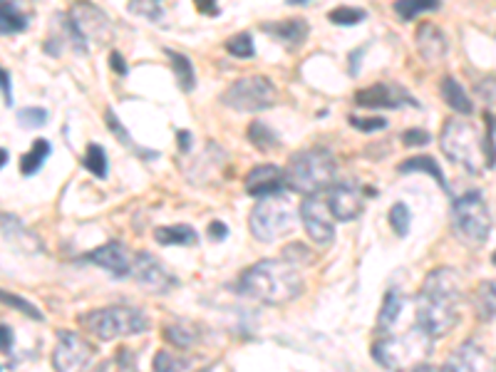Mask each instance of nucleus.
Instances as JSON below:
<instances>
[{"label": "nucleus", "instance_id": "obj_51", "mask_svg": "<svg viewBox=\"0 0 496 372\" xmlns=\"http://www.w3.org/2000/svg\"><path fill=\"white\" fill-rule=\"evenodd\" d=\"M290 5H296V3H308V0H288Z\"/></svg>", "mask_w": 496, "mask_h": 372}, {"label": "nucleus", "instance_id": "obj_33", "mask_svg": "<svg viewBox=\"0 0 496 372\" xmlns=\"http://www.w3.org/2000/svg\"><path fill=\"white\" fill-rule=\"evenodd\" d=\"M0 303H5V306H10V308L20 310L23 316H30V318L35 320H43V313L30 303V300L20 298V296H15V293H8V291H0Z\"/></svg>", "mask_w": 496, "mask_h": 372}, {"label": "nucleus", "instance_id": "obj_52", "mask_svg": "<svg viewBox=\"0 0 496 372\" xmlns=\"http://www.w3.org/2000/svg\"><path fill=\"white\" fill-rule=\"evenodd\" d=\"M491 261H494V266H496V251H494V256H491Z\"/></svg>", "mask_w": 496, "mask_h": 372}, {"label": "nucleus", "instance_id": "obj_38", "mask_svg": "<svg viewBox=\"0 0 496 372\" xmlns=\"http://www.w3.org/2000/svg\"><path fill=\"white\" fill-rule=\"evenodd\" d=\"M105 122H107V127L112 129V132H115V135H117L119 139H122V142H125L127 149H135V152H139V146H137L135 142H132V136L127 135L125 129H122V122H119L117 115H115L112 109H107V112H105Z\"/></svg>", "mask_w": 496, "mask_h": 372}, {"label": "nucleus", "instance_id": "obj_23", "mask_svg": "<svg viewBox=\"0 0 496 372\" xmlns=\"http://www.w3.org/2000/svg\"><path fill=\"white\" fill-rule=\"evenodd\" d=\"M442 97L444 102L450 105L454 112H460V115H471V100L467 90L461 87L460 82L454 80V77H444L442 80Z\"/></svg>", "mask_w": 496, "mask_h": 372}, {"label": "nucleus", "instance_id": "obj_34", "mask_svg": "<svg viewBox=\"0 0 496 372\" xmlns=\"http://www.w3.org/2000/svg\"><path fill=\"white\" fill-rule=\"evenodd\" d=\"M226 50L234 55V57H241V60L256 55V50H253V37L248 33H238L231 40H226Z\"/></svg>", "mask_w": 496, "mask_h": 372}, {"label": "nucleus", "instance_id": "obj_35", "mask_svg": "<svg viewBox=\"0 0 496 372\" xmlns=\"http://www.w3.org/2000/svg\"><path fill=\"white\" fill-rule=\"evenodd\" d=\"M410 221H412V216H410V209H407L402 201L390 209V226L395 228L397 236H407L410 234Z\"/></svg>", "mask_w": 496, "mask_h": 372}, {"label": "nucleus", "instance_id": "obj_16", "mask_svg": "<svg viewBox=\"0 0 496 372\" xmlns=\"http://www.w3.org/2000/svg\"><path fill=\"white\" fill-rule=\"evenodd\" d=\"M325 199H328V209L338 221H352L362 214V194L352 184H335Z\"/></svg>", "mask_w": 496, "mask_h": 372}, {"label": "nucleus", "instance_id": "obj_31", "mask_svg": "<svg viewBox=\"0 0 496 372\" xmlns=\"http://www.w3.org/2000/svg\"><path fill=\"white\" fill-rule=\"evenodd\" d=\"M248 139H251V145L256 146V149H261V152H268V149H276V146H278V135H276L268 125H261V122H253L251 127H248Z\"/></svg>", "mask_w": 496, "mask_h": 372}, {"label": "nucleus", "instance_id": "obj_29", "mask_svg": "<svg viewBox=\"0 0 496 372\" xmlns=\"http://www.w3.org/2000/svg\"><path fill=\"white\" fill-rule=\"evenodd\" d=\"M395 13L402 20H415L417 15L424 13H434L440 8V0H395Z\"/></svg>", "mask_w": 496, "mask_h": 372}, {"label": "nucleus", "instance_id": "obj_21", "mask_svg": "<svg viewBox=\"0 0 496 372\" xmlns=\"http://www.w3.org/2000/svg\"><path fill=\"white\" fill-rule=\"evenodd\" d=\"M154 238L162 246H197L198 236L197 231L187 224H177V226H159L154 231Z\"/></svg>", "mask_w": 496, "mask_h": 372}, {"label": "nucleus", "instance_id": "obj_7", "mask_svg": "<svg viewBox=\"0 0 496 372\" xmlns=\"http://www.w3.org/2000/svg\"><path fill=\"white\" fill-rule=\"evenodd\" d=\"M82 323L99 340H117V337L139 336L149 330V320L145 313L132 306H109V308L92 310L82 318Z\"/></svg>", "mask_w": 496, "mask_h": 372}, {"label": "nucleus", "instance_id": "obj_19", "mask_svg": "<svg viewBox=\"0 0 496 372\" xmlns=\"http://www.w3.org/2000/svg\"><path fill=\"white\" fill-rule=\"evenodd\" d=\"M415 40H417V53H420V57L427 60V63H440V60H444L447 53H450L447 35H444L440 27L432 25V23H424V25H420Z\"/></svg>", "mask_w": 496, "mask_h": 372}, {"label": "nucleus", "instance_id": "obj_43", "mask_svg": "<svg viewBox=\"0 0 496 372\" xmlns=\"http://www.w3.org/2000/svg\"><path fill=\"white\" fill-rule=\"evenodd\" d=\"M10 347H13V333L8 326H0V350L10 353Z\"/></svg>", "mask_w": 496, "mask_h": 372}, {"label": "nucleus", "instance_id": "obj_22", "mask_svg": "<svg viewBox=\"0 0 496 372\" xmlns=\"http://www.w3.org/2000/svg\"><path fill=\"white\" fill-rule=\"evenodd\" d=\"M30 15L20 13L10 0H0V35H18L27 27Z\"/></svg>", "mask_w": 496, "mask_h": 372}, {"label": "nucleus", "instance_id": "obj_11", "mask_svg": "<svg viewBox=\"0 0 496 372\" xmlns=\"http://www.w3.org/2000/svg\"><path fill=\"white\" fill-rule=\"evenodd\" d=\"M92 355H95V350L85 337L63 330L57 336V346H55L53 353L55 372H85L87 365H90Z\"/></svg>", "mask_w": 496, "mask_h": 372}, {"label": "nucleus", "instance_id": "obj_13", "mask_svg": "<svg viewBox=\"0 0 496 372\" xmlns=\"http://www.w3.org/2000/svg\"><path fill=\"white\" fill-rule=\"evenodd\" d=\"M129 276H132L142 288H147V291L152 293H167L177 286V278H174L172 273L167 271V268L149 254H135Z\"/></svg>", "mask_w": 496, "mask_h": 372}, {"label": "nucleus", "instance_id": "obj_9", "mask_svg": "<svg viewBox=\"0 0 496 372\" xmlns=\"http://www.w3.org/2000/svg\"><path fill=\"white\" fill-rule=\"evenodd\" d=\"M109 18L95 3L77 0L73 8L67 10V35L73 40L77 53H87L90 47L105 43L109 35Z\"/></svg>", "mask_w": 496, "mask_h": 372}, {"label": "nucleus", "instance_id": "obj_37", "mask_svg": "<svg viewBox=\"0 0 496 372\" xmlns=\"http://www.w3.org/2000/svg\"><path fill=\"white\" fill-rule=\"evenodd\" d=\"M18 122L23 125V127H30V129L43 127V125L47 122V112L43 107H27L18 115Z\"/></svg>", "mask_w": 496, "mask_h": 372}, {"label": "nucleus", "instance_id": "obj_49", "mask_svg": "<svg viewBox=\"0 0 496 372\" xmlns=\"http://www.w3.org/2000/svg\"><path fill=\"white\" fill-rule=\"evenodd\" d=\"M415 372H440V370H434L432 365H427V363H420L415 367Z\"/></svg>", "mask_w": 496, "mask_h": 372}, {"label": "nucleus", "instance_id": "obj_6", "mask_svg": "<svg viewBox=\"0 0 496 372\" xmlns=\"http://www.w3.org/2000/svg\"><path fill=\"white\" fill-rule=\"evenodd\" d=\"M298 214L283 194H273V196H266L261 199L251 211V218H248V226H251V234L258 241H278V238L288 236L290 231L296 228Z\"/></svg>", "mask_w": 496, "mask_h": 372}, {"label": "nucleus", "instance_id": "obj_48", "mask_svg": "<svg viewBox=\"0 0 496 372\" xmlns=\"http://www.w3.org/2000/svg\"><path fill=\"white\" fill-rule=\"evenodd\" d=\"M179 142H181V152H187L191 145V135H187V132H179Z\"/></svg>", "mask_w": 496, "mask_h": 372}, {"label": "nucleus", "instance_id": "obj_40", "mask_svg": "<svg viewBox=\"0 0 496 372\" xmlns=\"http://www.w3.org/2000/svg\"><path fill=\"white\" fill-rule=\"evenodd\" d=\"M479 97L489 105H496V77H487V80H481L477 85Z\"/></svg>", "mask_w": 496, "mask_h": 372}, {"label": "nucleus", "instance_id": "obj_20", "mask_svg": "<svg viewBox=\"0 0 496 372\" xmlns=\"http://www.w3.org/2000/svg\"><path fill=\"white\" fill-rule=\"evenodd\" d=\"M263 30L271 33L273 37H278L280 43H286V45H300L308 35V23L300 18H290L280 20V23H266Z\"/></svg>", "mask_w": 496, "mask_h": 372}, {"label": "nucleus", "instance_id": "obj_46", "mask_svg": "<svg viewBox=\"0 0 496 372\" xmlns=\"http://www.w3.org/2000/svg\"><path fill=\"white\" fill-rule=\"evenodd\" d=\"M10 3H13L20 13H25V15H30V13H33V5H35V0H10Z\"/></svg>", "mask_w": 496, "mask_h": 372}, {"label": "nucleus", "instance_id": "obj_4", "mask_svg": "<svg viewBox=\"0 0 496 372\" xmlns=\"http://www.w3.org/2000/svg\"><path fill=\"white\" fill-rule=\"evenodd\" d=\"M286 186L298 194H318L333 184L335 176V156L328 149H303L290 156L286 166Z\"/></svg>", "mask_w": 496, "mask_h": 372}, {"label": "nucleus", "instance_id": "obj_15", "mask_svg": "<svg viewBox=\"0 0 496 372\" xmlns=\"http://www.w3.org/2000/svg\"><path fill=\"white\" fill-rule=\"evenodd\" d=\"M85 261L105 268V271L115 273V276H129L132 271V261H135V254L127 248L125 244L119 241H109V244L99 246L97 251L85 256Z\"/></svg>", "mask_w": 496, "mask_h": 372}, {"label": "nucleus", "instance_id": "obj_39", "mask_svg": "<svg viewBox=\"0 0 496 372\" xmlns=\"http://www.w3.org/2000/svg\"><path fill=\"white\" fill-rule=\"evenodd\" d=\"M350 125L360 132H378L388 127V122L382 117H355V115L350 117Z\"/></svg>", "mask_w": 496, "mask_h": 372}, {"label": "nucleus", "instance_id": "obj_36", "mask_svg": "<svg viewBox=\"0 0 496 372\" xmlns=\"http://www.w3.org/2000/svg\"><path fill=\"white\" fill-rule=\"evenodd\" d=\"M330 23H335V25H343V27H350V25H358V23H362L365 20V10L360 8H335L330 15Z\"/></svg>", "mask_w": 496, "mask_h": 372}, {"label": "nucleus", "instance_id": "obj_1", "mask_svg": "<svg viewBox=\"0 0 496 372\" xmlns=\"http://www.w3.org/2000/svg\"><path fill=\"white\" fill-rule=\"evenodd\" d=\"M461 278L451 268H434L417 296V327L430 337H442L460 320Z\"/></svg>", "mask_w": 496, "mask_h": 372}, {"label": "nucleus", "instance_id": "obj_28", "mask_svg": "<svg viewBox=\"0 0 496 372\" xmlns=\"http://www.w3.org/2000/svg\"><path fill=\"white\" fill-rule=\"evenodd\" d=\"M402 306H405V298L400 296V291H390L388 296H385V303H382V310H380L378 316L380 330H390V327L395 326L397 318H400V313H402Z\"/></svg>", "mask_w": 496, "mask_h": 372}, {"label": "nucleus", "instance_id": "obj_50", "mask_svg": "<svg viewBox=\"0 0 496 372\" xmlns=\"http://www.w3.org/2000/svg\"><path fill=\"white\" fill-rule=\"evenodd\" d=\"M5 162H8V152H5V149H0V169L5 166Z\"/></svg>", "mask_w": 496, "mask_h": 372}, {"label": "nucleus", "instance_id": "obj_12", "mask_svg": "<svg viewBox=\"0 0 496 372\" xmlns=\"http://www.w3.org/2000/svg\"><path fill=\"white\" fill-rule=\"evenodd\" d=\"M300 218L306 226L308 236L313 238L318 246H330L335 238L333 214L328 209V199L323 194H310L300 206Z\"/></svg>", "mask_w": 496, "mask_h": 372}, {"label": "nucleus", "instance_id": "obj_41", "mask_svg": "<svg viewBox=\"0 0 496 372\" xmlns=\"http://www.w3.org/2000/svg\"><path fill=\"white\" fill-rule=\"evenodd\" d=\"M402 142H405L407 146H422L430 142V135H427V132H422V129H410V132H405V135H402Z\"/></svg>", "mask_w": 496, "mask_h": 372}, {"label": "nucleus", "instance_id": "obj_44", "mask_svg": "<svg viewBox=\"0 0 496 372\" xmlns=\"http://www.w3.org/2000/svg\"><path fill=\"white\" fill-rule=\"evenodd\" d=\"M197 8L204 13V15H218V5L217 0H194Z\"/></svg>", "mask_w": 496, "mask_h": 372}, {"label": "nucleus", "instance_id": "obj_25", "mask_svg": "<svg viewBox=\"0 0 496 372\" xmlns=\"http://www.w3.org/2000/svg\"><path fill=\"white\" fill-rule=\"evenodd\" d=\"M198 327L194 323H172V326H167L164 330V337L172 343V346L181 347V350H187V347L197 346L198 343Z\"/></svg>", "mask_w": 496, "mask_h": 372}, {"label": "nucleus", "instance_id": "obj_17", "mask_svg": "<svg viewBox=\"0 0 496 372\" xmlns=\"http://www.w3.org/2000/svg\"><path fill=\"white\" fill-rule=\"evenodd\" d=\"M283 186H286V176H283V172L276 164H258L246 176V191L251 196H261V199L280 194Z\"/></svg>", "mask_w": 496, "mask_h": 372}, {"label": "nucleus", "instance_id": "obj_27", "mask_svg": "<svg viewBox=\"0 0 496 372\" xmlns=\"http://www.w3.org/2000/svg\"><path fill=\"white\" fill-rule=\"evenodd\" d=\"M50 142L47 139H35V145L30 146V152H27L23 159H20V172L25 174V176H33V174L40 172V166L46 164V159L50 156Z\"/></svg>", "mask_w": 496, "mask_h": 372}, {"label": "nucleus", "instance_id": "obj_47", "mask_svg": "<svg viewBox=\"0 0 496 372\" xmlns=\"http://www.w3.org/2000/svg\"><path fill=\"white\" fill-rule=\"evenodd\" d=\"M112 65H115V70H117L119 75H125V73H127L125 63H122V57H119L117 53H112Z\"/></svg>", "mask_w": 496, "mask_h": 372}, {"label": "nucleus", "instance_id": "obj_2", "mask_svg": "<svg viewBox=\"0 0 496 372\" xmlns=\"http://www.w3.org/2000/svg\"><path fill=\"white\" fill-rule=\"evenodd\" d=\"M241 288L251 298L268 306H286L303 293V278L290 261H261L251 266L241 278Z\"/></svg>", "mask_w": 496, "mask_h": 372}, {"label": "nucleus", "instance_id": "obj_18", "mask_svg": "<svg viewBox=\"0 0 496 372\" xmlns=\"http://www.w3.org/2000/svg\"><path fill=\"white\" fill-rule=\"evenodd\" d=\"M440 372H494V367L489 363V355L484 353L477 343H464V346L440 367Z\"/></svg>", "mask_w": 496, "mask_h": 372}, {"label": "nucleus", "instance_id": "obj_45", "mask_svg": "<svg viewBox=\"0 0 496 372\" xmlns=\"http://www.w3.org/2000/svg\"><path fill=\"white\" fill-rule=\"evenodd\" d=\"M208 234L217 238V241H221V238H224L226 234H228V228H226L224 224H221V221H214V224L208 226Z\"/></svg>", "mask_w": 496, "mask_h": 372}, {"label": "nucleus", "instance_id": "obj_8", "mask_svg": "<svg viewBox=\"0 0 496 372\" xmlns=\"http://www.w3.org/2000/svg\"><path fill=\"white\" fill-rule=\"evenodd\" d=\"M430 340L432 337L427 336L422 327H412L405 336L388 337V340L378 343L372 347V355L388 370H405V367H412V365L417 367V365L427 360V355L432 350Z\"/></svg>", "mask_w": 496, "mask_h": 372}, {"label": "nucleus", "instance_id": "obj_24", "mask_svg": "<svg viewBox=\"0 0 496 372\" xmlns=\"http://www.w3.org/2000/svg\"><path fill=\"white\" fill-rule=\"evenodd\" d=\"M164 55L169 57V63H172V70H174V77H177V82H179V87L184 92H191L194 90V85H197V75H194V65H191L189 57H184V55L174 53V50H164Z\"/></svg>", "mask_w": 496, "mask_h": 372}, {"label": "nucleus", "instance_id": "obj_26", "mask_svg": "<svg viewBox=\"0 0 496 372\" xmlns=\"http://www.w3.org/2000/svg\"><path fill=\"white\" fill-rule=\"evenodd\" d=\"M474 306L481 320L496 318V281L479 283L477 293H474Z\"/></svg>", "mask_w": 496, "mask_h": 372}, {"label": "nucleus", "instance_id": "obj_10", "mask_svg": "<svg viewBox=\"0 0 496 372\" xmlns=\"http://www.w3.org/2000/svg\"><path fill=\"white\" fill-rule=\"evenodd\" d=\"M221 102L226 107L236 112H261V109L273 107L278 102V90L268 77L263 75H248L236 80L228 90L221 95Z\"/></svg>", "mask_w": 496, "mask_h": 372}, {"label": "nucleus", "instance_id": "obj_42", "mask_svg": "<svg viewBox=\"0 0 496 372\" xmlns=\"http://www.w3.org/2000/svg\"><path fill=\"white\" fill-rule=\"evenodd\" d=\"M0 92H3V97H5V105L13 107V87H10V75L0 67Z\"/></svg>", "mask_w": 496, "mask_h": 372}, {"label": "nucleus", "instance_id": "obj_5", "mask_svg": "<svg viewBox=\"0 0 496 372\" xmlns=\"http://www.w3.org/2000/svg\"><path fill=\"white\" fill-rule=\"evenodd\" d=\"M451 226L461 244L470 248H479L487 244L489 234H491V216H489V206L484 196L479 191H470L451 206Z\"/></svg>", "mask_w": 496, "mask_h": 372}, {"label": "nucleus", "instance_id": "obj_32", "mask_svg": "<svg viewBox=\"0 0 496 372\" xmlns=\"http://www.w3.org/2000/svg\"><path fill=\"white\" fill-rule=\"evenodd\" d=\"M85 169L90 174H95L97 179H105L107 176V155L99 145L87 146V155H85Z\"/></svg>", "mask_w": 496, "mask_h": 372}, {"label": "nucleus", "instance_id": "obj_14", "mask_svg": "<svg viewBox=\"0 0 496 372\" xmlns=\"http://www.w3.org/2000/svg\"><path fill=\"white\" fill-rule=\"evenodd\" d=\"M355 102H358V107L368 109H400L405 105L417 107V100L410 97V92L402 90L400 85H385V82L360 90L355 95Z\"/></svg>", "mask_w": 496, "mask_h": 372}, {"label": "nucleus", "instance_id": "obj_30", "mask_svg": "<svg viewBox=\"0 0 496 372\" xmlns=\"http://www.w3.org/2000/svg\"><path fill=\"white\" fill-rule=\"evenodd\" d=\"M400 172H424V174H432L434 179L440 182L442 189H447V182H444V174L442 169L437 166L432 156H412V159H407V162L400 164Z\"/></svg>", "mask_w": 496, "mask_h": 372}, {"label": "nucleus", "instance_id": "obj_3", "mask_svg": "<svg viewBox=\"0 0 496 372\" xmlns=\"http://www.w3.org/2000/svg\"><path fill=\"white\" fill-rule=\"evenodd\" d=\"M442 149L444 155L450 156L451 162L461 164L467 172L479 174L481 169H491L494 166V145H491V129L481 139L479 129L467 122V119L454 117L444 122L442 129Z\"/></svg>", "mask_w": 496, "mask_h": 372}]
</instances>
